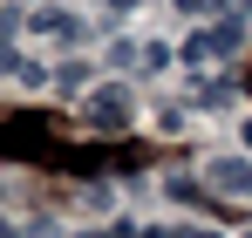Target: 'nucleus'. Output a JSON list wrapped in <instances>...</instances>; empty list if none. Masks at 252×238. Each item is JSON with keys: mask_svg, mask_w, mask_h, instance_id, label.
I'll list each match as a JSON object with an SVG mask.
<instances>
[{"mask_svg": "<svg viewBox=\"0 0 252 238\" xmlns=\"http://www.w3.org/2000/svg\"><path fill=\"white\" fill-rule=\"evenodd\" d=\"M89 129H109V136L129 129V95L123 89H95V95H89Z\"/></svg>", "mask_w": 252, "mask_h": 238, "instance_id": "nucleus-1", "label": "nucleus"}, {"mask_svg": "<svg viewBox=\"0 0 252 238\" xmlns=\"http://www.w3.org/2000/svg\"><path fill=\"white\" fill-rule=\"evenodd\" d=\"M211 191H225V198H252V163L246 157H211Z\"/></svg>", "mask_w": 252, "mask_h": 238, "instance_id": "nucleus-2", "label": "nucleus"}, {"mask_svg": "<svg viewBox=\"0 0 252 238\" xmlns=\"http://www.w3.org/2000/svg\"><path fill=\"white\" fill-rule=\"evenodd\" d=\"M34 28H41L48 41H62V48H75V41H82V21H75V14H55V7L34 14Z\"/></svg>", "mask_w": 252, "mask_h": 238, "instance_id": "nucleus-3", "label": "nucleus"}, {"mask_svg": "<svg viewBox=\"0 0 252 238\" xmlns=\"http://www.w3.org/2000/svg\"><path fill=\"white\" fill-rule=\"evenodd\" d=\"M184 14H211V7H225V0H177Z\"/></svg>", "mask_w": 252, "mask_h": 238, "instance_id": "nucleus-4", "label": "nucleus"}, {"mask_svg": "<svg viewBox=\"0 0 252 238\" xmlns=\"http://www.w3.org/2000/svg\"><path fill=\"white\" fill-rule=\"evenodd\" d=\"M95 238H143L136 225H109V232H95Z\"/></svg>", "mask_w": 252, "mask_h": 238, "instance_id": "nucleus-5", "label": "nucleus"}, {"mask_svg": "<svg viewBox=\"0 0 252 238\" xmlns=\"http://www.w3.org/2000/svg\"><path fill=\"white\" fill-rule=\"evenodd\" d=\"M157 238H218V232H157Z\"/></svg>", "mask_w": 252, "mask_h": 238, "instance_id": "nucleus-6", "label": "nucleus"}, {"mask_svg": "<svg viewBox=\"0 0 252 238\" xmlns=\"http://www.w3.org/2000/svg\"><path fill=\"white\" fill-rule=\"evenodd\" d=\"M109 7H116V14H129V7H136V0H109Z\"/></svg>", "mask_w": 252, "mask_h": 238, "instance_id": "nucleus-7", "label": "nucleus"}, {"mask_svg": "<svg viewBox=\"0 0 252 238\" xmlns=\"http://www.w3.org/2000/svg\"><path fill=\"white\" fill-rule=\"evenodd\" d=\"M246 150H252V122H246Z\"/></svg>", "mask_w": 252, "mask_h": 238, "instance_id": "nucleus-8", "label": "nucleus"}, {"mask_svg": "<svg viewBox=\"0 0 252 238\" xmlns=\"http://www.w3.org/2000/svg\"><path fill=\"white\" fill-rule=\"evenodd\" d=\"M246 238H252V232H246Z\"/></svg>", "mask_w": 252, "mask_h": 238, "instance_id": "nucleus-9", "label": "nucleus"}]
</instances>
